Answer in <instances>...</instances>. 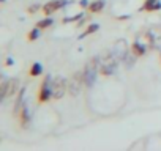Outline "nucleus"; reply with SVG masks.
Segmentation results:
<instances>
[{"label":"nucleus","mask_w":161,"mask_h":151,"mask_svg":"<svg viewBox=\"0 0 161 151\" xmlns=\"http://www.w3.org/2000/svg\"><path fill=\"white\" fill-rule=\"evenodd\" d=\"M100 63H101V58L100 57H95L84 69V84L87 87H92L97 81V72L100 69Z\"/></svg>","instance_id":"1"},{"label":"nucleus","mask_w":161,"mask_h":151,"mask_svg":"<svg viewBox=\"0 0 161 151\" xmlns=\"http://www.w3.org/2000/svg\"><path fill=\"white\" fill-rule=\"evenodd\" d=\"M119 58L114 55V54H108L101 58V63H100V72L103 76H111L115 72L117 69V65H119Z\"/></svg>","instance_id":"2"},{"label":"nucleus","mask_w":161,"mask_h":151,"mask_svg":"<svg viewBox=\"0 0 161 151\" xmlns=\"http://www.w3.org/2000/svg\"><path fill=\"white\" fill-rule=\"evenodd\" d=\"M51 90H52V98L60 99V98H63L65 91H68V82L63 77H55L51 84Z\"/></svg>","instance_id":"3"},{"label":"nucleus","mask_w":161,"mask_h":151,"mask_svg":"<svg viewBox=\"0 0 161 151\" xmlns=\"http://www.w3.org/2000/svg\"><path fill=\"white\" fill-rule=\"evenodd\" d=\"M82 82H84V72H76L73 77L68 81V93L71 96H77L80 93Z\"/></svg>","instance_id":"4"},{"label":"nucleus","mask_w":161,"mask_h":151,"mask_svg":"<svg viewBox=\"0 0 161 151\" xmlns=\"http://www.w3.org/2000/svg\"><path fill=\"white\" fill-rule=\"evenodd\" d=\"M51 84H52V81L47 76V77L43 81V85H41V90H40V95H38V101L40 102H46V101H49V98H52Z\"/></svg>","instance_id":"5"},{"label":"nucleus","mask_w":161,"mask_h":151,"mask_svg":"<svg viewBox=\"0 0 161 151\" xmlns=\"http://www.w3.org/2000/svg\"><path fill=\"white\" fill-rule=\"evenodd\" d=\"M68 2H65V0H54V2H49L43 7V11L46 16H51L52 13H55L57 10H60L62 7H65Z\"/></svg>","instance_id":"6"},{"label":"nucleus","mask_w":161,"mask_h":151,"mask_svg":"<svg viewBox=\"0 0 161 151\" xmlns=\"http://www.w3.org/2000/svg\"><path fill=\"white\" fill-rule=\"evenodd\" d=\"M128 52V46H126V41H123V39H120V41H117L115 44H114V50H112V54L122 61V58L125 57V54Z\"/></svg>","instance_id":"7"},{"label":"nucleus","mask_w":161,"mask_h":151,"mask_svg":"<svg viewBox=\"0 0 161 151\" xmlns=\"http://www.w3.org/2000/svg\"><path fill=\"white\" fill-rule=\"evenodd\" d=\"M24 98H25V88H21L19 93H18V99L14 102V109H13V112L16 115H19L21 110H22V107H24Z\"/></svg>","instance_id":"8"},{"label":"nucleus","mask_w":161,"mask_h":151,"mask_svg":"<svg viewBox=\"0 0 161 151\" xmlns=\"http://www.w3.org/2000/svg\"><path fill=\"white\" fill-rule=\"evenodd\" d=\"M8 84L10 81L2 76V84H0V101H5V98H8Z\"/></svg>","instance_id":"9"},{"label":"nucleus","mask_w":161,"mask_h":151,"mask_svg":"<svg viewBox=\"0 0 161 151\" xmlns=\"http://www.w3.org/2000/svg\"><path fill=\"white\" fill-rule=\"evenodd\" d=\"M19 93V81L18 79H10L8 84V96H14Z\"/></svg>","instance_id":"10"},{"label":"nucleus","mask_w":161,"mask_h":151,"mask_svg":"<svg viewBox=\"0 0 161 151\" xmlns=\"http://www.w3.org/2000/svg\"><path fill=\"white\" fill-rule=\"evenodd\" d=\"M131 50H133V54H136V57H137V55L141 57V55H144V54L147 52V47H145L144 44H141L139 41H136V43L131 46Z\"/></svg>","instance_id":"11"},{"label":"nucleus","mask_w":161,"mask_h":151,"mask_svg":"<svg viewBox=\"0 0 161 151\" xmlns=\"http://www.w3.org/2000/svg\"><path fill=\"white\" fill-rule=\"evenodd\" d=\"M104 8V0H97V2L89 5V11L90 13H100Z\"/></svg>","instance_id":"12"},{"label":"nucleus","mask_w":161,"mask_h":151,"mask_svg":"<svg viewBox=\"0 0 161 151\" xmlns=\"http://www.w3.org/2000/svg\"><path fill=\"white\" fill-rule=\"evenodd\" d=\"M159 8H161L159 0H147L145 5H144V10H148V11H155V10H159Z\"/></svg>","instance_id":"13"},{"label":"nucleus","mask_w":161,"mask_h":151,"mask_svg":"<svg viewBox=\"0 0 161 151\" xmlns=\"http://www.w3.org/2000/svg\"><path fill=\"white\" fill-rule=\"evenodd\" d=\"M134 57H136V54H133V55H131V52H130V50L125 54V57L122 58V61H123L125 68H131V66L134 65Z\"/></svg>","instance_id":"14"},{"label":"nucleus","mask_w":161,"mask_h":151,"mask_svg":"<svg viewBox=\"0 0 161 151\" xmlns=\"http://www.w3.org/2000/svg\"><path fill=\"white\" fill-rule=\"evenodd\" d=\"M21 123L22 124H25V123H29V120H30V112H29V107L24 104V107H22V110H21Z\"/></svg>","instance_id":"15"},{"label":"nucleus","mask_w":161,"mask_h":151,"mask_svg":"<svg viewBox=\"0 0 161 151\" xmlns=\"http://www.w3.org/2000/svg\"><path fill=\"white\" fill-rule=\"evenodd\" d=\"M41 72H43V66L40 63H33V66L30 69V76L32 77H36V76H40Z\"/></svg>","instance_id":"16"},{"label":"nucleus","mask_w":161,"mask_h":151,"mask_svg":"<svg viewBox=\"0 0 161 151\" xmlns=\"http://www.w3.org/2000/svg\"><path fill=\"white\" fill-rule=\"evenodd\" d=\"M98 29H100V25H98V24H92L90 27H87V30H86V32H84L82 35L79 36V39H82V38H86V36H87V35H90V33H95V32H97Z\"/></svg>","instance_id":"17"},{"label":"nucleus","mask_w":161,"mask_h":151,"mask_svg":"<svg viewBox=\"0 0 161 151\" xmlns=\"http://www.w3.org/2000/svg\"><path fill=\"white\" fill-rule=\"evenodd\" d=\"M54 24V21H52V18H46V19H43V21H40L36 25L40 27V29H47L49 25H52Z\"/></svg>","instance_id":"18"},{"label":"nucleus","mask_w":161,"mask_h":151,"mask_svg":"<svg viewBox=\"0 0 161 151\" xmlns=\"http://www.w3.org/2000/svg\"><path fill=\"white\" fill-rule=\"evenodd\" d=\"M40 36V27H36V29H33L30 33H29V41H35L36 38Z\"/></svg>","instance_id":"19"},{"label":"nucleus","mask_w":161,"mask_h":151,"mask_svg":"<svg viewBox=\"0 0 161 151\" xmlns=\"http://www.w3.org/2000/svg\"><path fill=\"white\" fill-rule=\"evenodd\" d=\"M80 18H82V13H79V14H76V16H71V18H65L63 22H74V21H77V19H80Z\"/></svg>","instance_id":"20"},{"label":"nucleus","mask_w":161,"mask_h":151,"mask_svg":"<svg viewBox=\"0 0 161 151\" xmlns=\"http://www.w3.org/2000/svg\"><path fill=\"white\" fill-rule=\"evenodd\" d=\"M38 10H40V5H32V7L29 8V13H30V14H35Z\"/></svg>","instance_id":"21"},{"label":"nucleus","mask_w":161,"mask_h":151,"mask_svg":"<svg viewBox=\"0 0 161 151\" xmlns=\"http://www.w3.org/2000/svg\"><path fill=\"white\" fill-rule=\"evenodd\" d=\"M5 65H7V66H13V65H14V60H13L11 57H8V58H7V63H5Z\"/></svg>","instance_id":"22"},{"label":"nucleus","mask_w":161,"mask_h":151,"mask_svg":"<svg viewBox=\"0 0 161 151\" xmlns=\"http://www.w3.org/2000/svg\"><path fill=\"white\" fill-rule=\"evenodd\" d=\"M89 3H87V0H82V2H80V7H87Z\"/></svg>","instance_id":"23"},{"label":"nucleus","mask_w":161,"mask_h":151,"mask_svg":"<svg viewBox=\"0 0 161 151\" xmlns=\"http://www.w3.org/2000/svg\"><path fill=\"white\" fill-rule=\"evenodd\" d=\"M0 2H2V3H5V2H7V0H0Z\"/></svg>","instance_id":"24"}]
</instances>
